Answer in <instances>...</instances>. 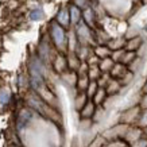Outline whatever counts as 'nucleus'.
<instances>
[{
    "mask_svg": "<svg viewBox=\"0 0 147 147\" xmlns=\"http://www.w3.org/2000/svg\"><path fill=\"white\" fill-rule=\"evenodd\" d=\"M27 105H28V108H31L34 112L39 113L40 116H43V117H46V119L57 120L58 112L55 111L50 104H47L45 100H42L35 92L27 96Z\"/></svg>",
    "mask_w": 147,
    "mask_h": 147,
    "instance_id": "obj_1",
    "label": "nucleus"
},
{
    "mask_svg": "<svg viewBox=\"0 0 147 147\" xmlns=\"http://www.w3.org/2000/svg\"><path fill=\"white\" fill-rule=\"evenodd\" d=\"M50 36H51L54 46L59 51H65L67 49V36L65 28L61 24H58L57 22H53L50 26Z\"/></svg>",
    "mask_w": 147,
    "mask_h": 147,
    "instance_id": "obj_2",
    "label": "nucleus"
},
{
    "mask_svg": "<svg viewBox=\"0 0 147 147\" xmlns=\"http://www.w3.org/2000/svg\"><path fill=\"white\" fill-rule=\"evenodd\" d=\"M76 36L81 45H88L89 42H92V34H90L89 26L84 20H80L76 24Z\"/></svg>",
    "mask_w": 147,
    "mask_h": 147,
    "instance_id": "obj_3",
    "label": "nucleus"
},
{
    "mask_svg": "<svg viewBox=\"0 0 147 147\" xmlns=\"http://www.w3.org/2000/svg\"><path fill=\"white\" fill-rule=\"evenodd\" d=\"M34 113H35V112L32 111L31 108H23L22 111L19 112L18 121H16V128H18L19 132H20L23 128H26L27 124H28V123L32 120Z\"/></svg>",
    "mask_w": 147,
    "mask_h": 147,
    "instance_id": "obj_4",
    "label": "nucleus"
},
{
    "mask_svg": "<svg viewBox=\"0 0 147 147\" xmlns=\"http://www.w3.org/2000/svg\"><path fill=\"white\" fill-rule=\"evenodd\" d=\"M66 62H67V67H69L70 70L77 71V69H78V66L81 65L82 61L78 58V55L76 54V51H70L69 55H67V58H66Z\"/></svg>",
    "mask_w": 147,
    "mask_h": 147,
    "instance_id": "obj_5",
    "label": "nucleus"
},
{
    "mask_svg": "<svg viewBox=\"0 0 147 147\" xmlns=\"http://www.w3.org/2000/svg\"><path fill=\"white\" fill-rule=\"evenodd\" d=\"M57 23L61 24V26L65 28V27H69L70 24V18H69V9L67 8H61L57 13Z\"/></svg>",
    "mask_w": 147,
    "mask_h": 147,
    "instance_id": "obj_6",
    "label": "nucleus"
},
{
    "mask_svg": "<svg viewBox=\"0 0 147 147\" xmlns=\"http://www.w3.org/2000/svg\"><path fill=\"white\" fill-rule=\"evenodd\" d=\"M54 69H55V71H58V73H63V71L67 69V62H66V57H63L62 54H58L57 57H55V59H54Z\"/></svg>",
    "mask_w": 147,
    "mask_h": 147,
    "instance_id": "obj_7",
    "label": "nucleus"
},
{
    "mask_svg": "<svg viewBox=\"0 0 147 147\" xmlns=\"http://www.w3.org/2000/svg\"><path fill=\"white\" fill-rule=\"evenodd\" d=\"M69 18H70V24H74V26H76L77 23L82 19L81 9L78 8V7H76L74 4L70 5V8H69Z\"/></svg>",
    "mask_w": 147,
    "mask_h": 147,
    "instance_id": "obj_8",
    "label": "nucleus"
},
{
    "mask_svg": "<svg viewBox=\"0 0 147 147\" xmlns=\"http://www.w3.org/2000/svg\"><path fill=\"white\" fill-rule=\"evenodd\" d=\"M80 112H81V117H82V119H89V117H92V115L94 113V102L88 100V101L85 102L84 107L80 109Z\"/></svg>",
    "mask_w": 147,
    "mask_h": 147,
    "instance_id": "obj_9",
    "label": "nucleus"
},
{
    "mask_svg": "<svg viewBox=\"0 0 147 147\" xmlns=\"http://www.w3.org/2000/svg\"><path fill=\"white\" fill-rule=\"evenodd\" d=\"M88 77H89L90 81H96L101 77V70L98 65H88Z\"/></svg>",
    "mask_w": 147,
    "mask_h": 147,
    "instance_id": "obj_10",
    "label": "nucleus"
},
{
    "mask_svg": "<svg viewBox=\"0 0 147 147\" xmlns=\"http://www.w3.org/2000/svg\"><path fill=\"white\" fill-rule=\"evenodd\" d=\"M89 77H88V74H78V77H77V81H76V85L77 88L81 90V92H85V89H86V86H88V84H89Z\"/></svg>",
    "mask_w": 147,
    "mask_h": 147,
    "instance_id": "obj_11",
    "label": "nucleus"
},
{
    "mask_svg": "<svg viewBox=\"0 0 147 147\" xmlns=\"http://www.w3.org/2000/svg\"><path fill=\"white\" fill-rule=\"evenodd\" d=\"M111 74L113 77H124L125 74V66H124V63H113V66H112L111 70Z\"/></svg>",
    "mask_w": 147,
    "mask_h": 147,
    "instance_id": "obj_12",
    "label": "nucleus"
},
{
    "mask_svg": "<svg viewBox=\"0 0 147 147\" xmlns=\"http://www.w3.org/2000/svg\"><path fill=\"white\" fill-rule=\"evenodd\" d=\"M113 66V59L111 57H105V58H101V61L98 62V67L101 71H109Z\"/></svg>",
    "mask_w": 147,
    "mask_h": 147,
    "instance_id": "obj_13",
    "label": "nucleus"
},
{
    "mask_svg": "<svg viewBox=\"0 0 147 147\" xmlns=\"http://www.w3.org/2000/svg\"><path fill=\"white\" fill-rule=\"evenodd\" d=\"M111 53H112V50L109 47H107V46H97L94 49V55L98 57L100 59L105 57H111Z\"/></svg>",
    "mask_w": 147,
    "mask_h": 147,
    "instance_id": "obj_14",
    "label": "nucleus"
},
{
    "mask_svg": "<svg viewBox=\"0 0 147 147\" xmlns=\"http://www.w3.org/2000/svg\"><path fill=\"white\" fill-rule=\"evenodd\" d=\"M86 101H88V96H86V93H85V92H81V93L76 97V100H74V107H76L77 111H80L81 108L85 105V102Z\"/></svg>",
    "mask_w": 147,
    "mask_h": 147,
    "instance_id": "obj_15",
    "label": "nucleus"
},
{
    "mask_svg": "<svg viewBox=\"0 0 147 147\" xmlns=\"http://www.w3.org/2000/svg\"><path fill=\"white\" fill-rule=\"evenodd\" d=\"M45 18V12H43V9L38 7V8H34L30 12V19L34 20V22H38V20H42V19Z\"/></svg>",
    "mask_w": 147,
    "mask_h": 147,
    "instance_id": "obj_16",
    "label": "nucleus"
},
{
    "mask_svg": "<svg viewBox=\"0 0 147 147\" xmlns=\"http://www.w3.org/2000/svg\"><path fill=\"white\" fill-rule=\"evenodd\" d=\"M82 20H84L88 26H93V11L92 8H85L82 12Z\"/></svg>",
    "mask_w": 147,
    "mask_h": 147,
    "instance_id": "obj_17",
    "label": "nucleus"
},
{
    "mask_svg": "<svg viewBox=\"0 0 147 147\" xmlns=\"http://www.w3.org/2000/svg\"><path fill=\"white\" fill-rule=\"evenodd\" d=\"M49 45L46 43V42H42L39 45V58L42 59V61H46L47 59V57H49Z\"/></svg>",
    "mask_w": 147,
    "mask_h": 147,
    "instance_id": "obj_18",
    "label": "nucleus"
},
{
    "mask_svg": "<svg viewBox=\"0 0 147 147\" xmlns=\"http://www.w3.org/2000/svg\"><path fill=\"white\" fill-rule=\"evenodd\" d=\"M105 93H107V92H105V89L98 86L97 90H96V93H94L93 97H92V98H93V102H94V104H100V102L104 100V97H105Z\"/></svg>",
    "mask_w": 147,
    "mask_h": 147,
    "instance_id": "obj_19",
    "label": "nucleus"
},
{
    "mask_svg": "<svg viewBox=\"0 0 147 147\" xmlns=\"http://www.w3.org/2000/svg\"><path fill=\"white\" fill-rule=\"evenodd\" d=\"M97 88H98L97 81H89V84H88V86H86V89H85V93H86L88 98H89V97H93V94L96 93V90H97Z\"/></svg>",
    "mask_w": 147,
    "mask_h": 147,
    "instance_id": "obj_20",
    "label": "nucleus"
},
{
    "mask_svg": "<svg viewBox=\"0 0 147 147\" xmlns=\"http://www.w3.org/2000/svg\"><path fill=\"white\" fill-rule=\"evenodd\" d=\"M140 43H142V39H140L139 36L135 38V39H131L128 43H127V46H125V50H127V51H135V50L140 46Z\"/></svg>",
    "mask_w": 147,
    "mask_h": 147,
    "instance_id": "obj_21",
    "label": "nucleus"
},
{
    "mask_svg": "<svg viewBox=\"0 0 147 147\" xmlns=\"http://www.w3.org/2000/svg\"><path fill=\"white\" fill-rule=\"evenodd\" d=\"M119 88H120V84H119L117 81L109 80L107 82V89H105V92H107V93H115V92L119 90Z\"/></svg>",
    "mask_w": 147,
    "mask_h": 147,
    "instance_id": "obj_22",
    "label": "nucleus"
},
{
    "mask_svg": "<svg viewBox=\"0 0 147 147\" xmlns=\"http://www.w3.org/2000/svg\"><path fill=\"white\" fill-rule=\"evenodd\" d=\"M9 100H11V92L8 89H1L0 90V104H8Z\"/></svg>",
    "mask_w": 147,
    "mask_h": 147,
    "instance_id": "obj_23",
    "label": "nucleus"
},
{
    "mask_svg": "<svg viewBox=\"0 0 147 147\" xmlns=\"http://www.w3.org/2000/svg\"><path fill=\"white\" fill-rule=\"evenodd\" d=\"M134 58H135L134 51H127V50H125L124 54H123V57H121V59H120V62L121 63H129Z\"/></svg>",
    "mask_w": 147,
    "mask_h": 147,
    "instance_id": "obj_24",
    "label": "nucleus"
},
{
    "mask_svg": "<svg viewBox=\"0 0 147 147\" xmlns=\"http://www.w3.org/2000/svg\"><path fill=\"white\" fill-rule=\"evenodd\" d=\"M73 1H74V5L80 9H85L89 7V0H73Z\"/></svg>",
    "mask_w": 147,
    "mask_h": 147,
    "instance_id": "obj_25",
    "label": "nucleus"
},
{
    "mask_svg": "<svg viewBox=\"0 0 147 147\" xmlns=\"http://www.w3.org/2000/svg\"><path fill=\"white\" fill-rule=\"evenodd\" d=\"M140 123H142V125H146V124H147V111H146V113L143 115L142 121H140Z\"/></svg>",
    "mask_w": 147,
    "mask_h": 147,
    "instance_id": "obj_26",
    "label": "nucleus"
},
{
    "mask_svg": "<svg viewBox=\"0 0 147 147\" xmlns=\"http://www.w3.org/2000/svg\"><path fill=\"white\" fill-rule=\"evenodd\" d=\"M142 105H143V107H144V108H147V93H146V96H144V98H143Z\"/></svg>",
    "mask_w": 147,
    "mask_h": 147,
    "instance_id": "obj_27",
    "label": "nucleus"
},
{
    "mask_svg": "<svg viewBox=\"0 0 147 147\" xmlns=\"http://www.w3.org/2000/svg\"><path fill=\"white\" fill-rule=\"evenodd\" d=\"M143 90H144V93H147V84L144 85V89H143Z\"/></svg>",
    "mask_w": 147,
    "mask_h": 147,
    "instance_id": "obj_28",
    "label": "nucleus"
}]
</instances>
